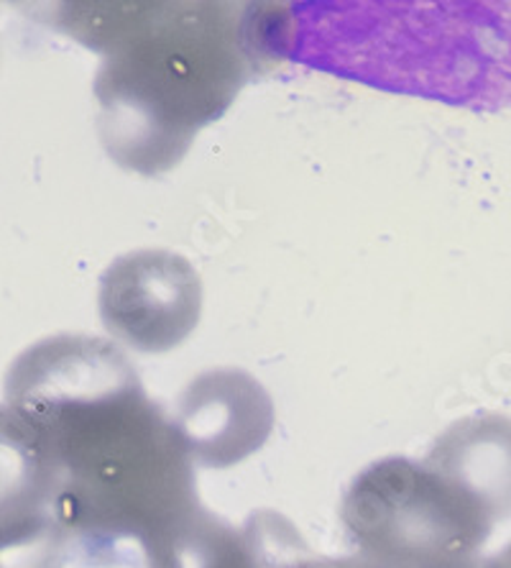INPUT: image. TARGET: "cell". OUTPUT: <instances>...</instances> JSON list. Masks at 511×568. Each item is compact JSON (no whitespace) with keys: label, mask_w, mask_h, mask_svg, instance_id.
<instances>
[{"label":"cell","mask_w":511,"mask_h":568,"mask_svg":"<svg viewBox=\"0 0 511 568\" xmlns=\"http://www.w3.org/2000/svg\"><path fill=\"white\" fill-rule=\"evenodd\" d=\"M422 462L471 497L497 525L511 517V417L468 415L432 443Z\"/></svg>","instance_id":"obj_8"},{"label":"cell","mask_w":511,"mask_h":568,"mask_svg":"<svg viewBox=\"0 0 511 568\" xmlns=\"http://www.w3.org/2000/svg\"><path fill=\"white\" fill-rule=\"evenodd\" d=\"M354 554L379 568H450L479 556L489 515L425 462L389 456L354 476L340 503Z\"/></svg>","instance_id":"obj_3"},{"label":"cell","mask_w":511,"mask_h":568,"mask_svg":"<svg viewBox=\"0 0 511 568\" xmlns=\"http://www.w3.org/2000/svg\"><path fill=\"white\" fill-rule=\"evenodd\" d=\"M57 474L37 430L0 405V548L60 532L54 525Z\"/></svg>","instance_id":"obj_7"},{"label":"cell","mask_w":511,"mask_h":568,"mask_svg":"<svg viewBox=\"0 0 511 568\" xmlns=\"http://www.w3.org/2000/svg\"><path fill=\"white\" fill-rule=\"evenodd\" d=\"M276 568H379L374 564H368L366 558H361L358 554H350V556H315L309 546H305L297 554H292L289 558H284V561L276 566Z\"/></svg>","instance_id":"obj_10"},{"label":"cell","mask_w":511,"mask_h":568,"mask_svg":"<svg viewBox=\"0 0 511 568\" xmlns=\"http://www.w3.org/2000/svg\"><path fill=\"white\" fill-rule=\"evenodd\" d=\"M243 3H62L52 23L100 54L92 82L100 144L123 170L156 178L221 121L266 57L284 16Z\"/></svg>","instance_id":"obj_2"},{"label":"cell","mask_w":511,"mask_h":568,"mask_svg":"<svg viewBox=\"0 0 511 568\" xmlns=\"http://www.w3.org/2000/svg\"><path fill=\"white\" fill-rule=\"evenodd\" d=\"M6 405L27 420L57 474L54 525L70 550L144 546L200 507L195 464L174 420L111 341L49 336L6 372Z\"/></svg>","instance_id":"obj_1"},{"label":"cell","mask_w":511,"mask_h":568,"mask_svg":"<svg viewBox=\"0 0 511 568\" xmlns=\"http://www.w3.org/2000/svg\"><path fill=\"white\" fill-rule=\"evenodd\" d=\"M172 420L192 464L231 469L266 446L276 413L262 382L225 366L197 374L184 387Z\"/></svg>","instance_id":"obj_5"},{"label":"cell","mask_w":511,"mask_h":568,"mask_svg":"<svg viewBox=\"0 0 511 568\" xmlns=\"http://www.w3.org/2000/svg\"><path fill=\"white\" fill-rule=\"evenodd\" d=\"M98 311L119 344L141 354H166L195 333L203 315V282L187 256L139 248L103 272Z\"/></svg>","instance_id":"obj_4"},{"label":"cell","mask_w":511,"mask_h":568,"mask_svg":"<svg viewBox=\"0 0 511 568\" xmlns=\"http://www.w3.org/2000/svg\"><path fill=\"white\" fill-rule=\"evenodd\" d=\"M70 556L67 538L62 532H52L29 546L0 548V568H64Z\"/></svg>","instance_id":"obj_9"},{"label":"cell","mask_w":511,"mask_h":568,"mask_svg":"<svg viewBox=\"0 0 511 568\" xmlns=\"http://www.w3.org/2000/svg\"><path fill=\"white\" fill-rule=\"evenodd\" d=\"M305 546L287 517L258 509L231 525L200 505L141 546L144 568H276Z\"/></svg>","instance_id":"obj_6"},{"label":"cell","mask_w":511,"mask_h":568,"mask_svg":"<svg viewBox=\"0 0 511 568\" xmlns=\"http://www.w3.org/2000/svg\"><path fill=\"white\" fill-rule=\"evenodd\" d=\"M489 566L491 568H511V542H507L499 554L489 556Z\"/></svg>","instance_id":"obj_11"}]
</instances>
